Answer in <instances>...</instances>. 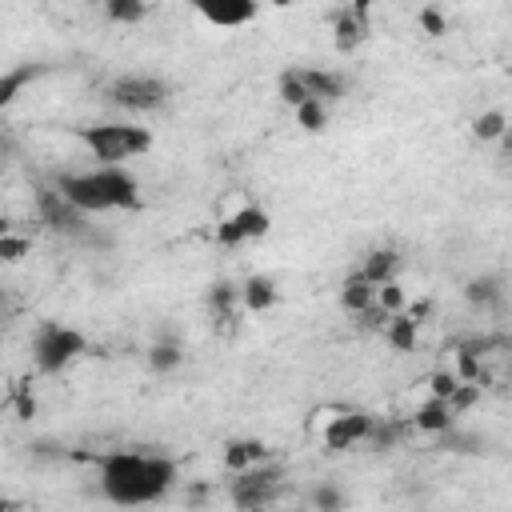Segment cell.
Returning a JSON list of instances; mask_svg holds the SVG:
<instances>
[{
  "instance_id": "2",
  "label": "cell",
  "mask_w": 512,
  "mask_h": 512,
  "mask_svg": "<svg viewBox=\"0 0 512 512\" xmlns=\"http://www.w3.org/2000/svg\"><path fill=\"white\" fill-rule=\"evenodd\" d=\"M56 192L84 216L140 208V180L128 164H88L80 172H60Z\"/></svg>"
},
{
  "instance_id": "13",
  "label": "cell",
  "mask_w": 512,
  "mask_h": 512,
  "mask_svg": "<svg viewBox=\"0 0 512 512\" xmlns=\"http://www.w3.org/2000/svg\"><path fill=\"white\" fill-rule=\"evenodd\" d=\"M364 280H372V284H388V280H396V272H400V256L392 252V248H372L364 260H360V268H356Z\"/></svg>"
},
{
  "instance_id": "18",
  "label": "cell",
  "mask_w": 512,
  "mask_h": 512,
  "mask_svg": "<svg viewBox=\"0 0 512 512\" xmlns=\"http://www.w3.org/2000/svg\"><path fill=\"white\" fill-rule=\"evenodd\" d=\"M104 12L116 24H140L148 12V0H104Z\"/></svg>"
},
{
  "instance_id": "8",
  "label": "cell",
  "mask_w": 512,
  "mask_h": 512,
  "mask_svg": "<svg viewBox=\"0 0 512 512\" xmlns=\"http://www.w3.org/2000/svg\"><path fill=\"white\" fill-rule=\"evenodd\" d=\"M272 232V212L264 204H240L236 212H228L220 224H216V244L224 248H244V244H256Z\"/></svg>"
},
{
  "instance_id": "5",
  "label": "cell",
  "mask_w": 512,
  "mask_h": 512,
  "mask_svg": "<svg viewBox=\"0 0 512 512\" xmlns=\"http://www.w3.org/2000/svg\"><path fill=\"white\" fill-rule=\"evenodd\" d=\"M28 348H32V364H36V372H44V376H60V372H68V368L88 352V336H84L80 328H72V324L44 320V324H36Z\"/></svg>"
},
{
  "instance_id": "19",
  "label": "cell",
  "mask_w": 512,
  "mask_h": 512,
  "mask_svg": "<svg viewBox=\"0 0 512 512\" xmlns=\"http://www.w3.org/2000/svg\"><path fill=\"white\" fill-rule=\"evenodd\" d=\"M28 248H32V244H28V236H16V232L8 228V232L0 236V264H16V260H24V256H28Z\"/></svg>"
},
{
  "instance_id": "22",
  "label": "cell",
  "mask_w": 512,
  "mask_h": 512,
  "mask_svg": "<svg viewBox=\"0 0 512 512\" xmlns=\"http://www.w3.org/2000/svg\"><path fill=\"white\" fill-rule=\"evenodd\" d=\"M312 500H316V504H340V496H336V492H316Z\"/></svg>"
},
{
  "instance_id": "23",
  "label": "cell",
  "mask_w": 512,
  "mask_h": 512,
  "mask_svg": "<svg viewBox=\"0 0 512 512\" xmlns=\"http://www.w3.org/2000/svg\"><path fill=\"white\" fill-rule=\"evenodd\" d=\"M4 304H8V296H4V288H0V312H4Z\"/></svg>"
},
{
  "instance_id": "11",
  "label": "cell",
  "mask_w": 512,
  "mask_h": 512,
  "mask_svg": "<svg viewBox=\"0 0 512 512\" xmlns=\"http://www.w3.org/2000/svg\"><path fill=\"white\" fill-rule=\"evenodd\" d=\"M260 460H268V444L256 436H236L224 444V472H240V468H252Z\"/></svg>"
},
{
  "instance_id": "4",
  "label": "cell",
  "mask_w": 512,
  "mask_h": 512,
  "mask_svg": "<svg viewBox=\"0 0 512 512\" xmlns=\"http://www.w3.org/2000/svg\"><path fill=\"white\" fill-rule=\"evenodd\" d=\"M104 100L124 116H152V112L168 108L172 84L156 72H120V76L108 80Z\"/></svg>"
},
{
  "instance_id": "6",
  "label": "cell",
  "mask_w": 512,
  "mask_h": 512,
  "mask_svg": "<svg viewBox=\"0 0 512 512\" xmlns=\"http://www.w3.org/2000/svg\"><path fill=\"white\" fill-rule=\"evenodd\" d=\"M376 432V420L360 408H324L312 412V436L328 448V452H348L356 444H364Z\"/></svg>"
},
{
  "instance_id": "21",
  "label": "cell",
  "mask_w": 512,
  "mask_h": 512,
  "mask_svg": "<svg viewBox=\"0 0 512 512\" xmlns=\"http://www.w3.org/2000/svg\"><path fill=\"white\" fill-rule=\"evenodd\" d=\"M176 360H180L176 348H168V344H164V348H152V368H168V364H176Z\"/></svg>"
},
{
  "instance_id": "14",
  "label": "cell",
  "mask_w": 512,
  "mask_h": 512,
  "mask_svg": "<svg viewBox=\"0 0 512 512\" xmlns=\"http://www.w3.org/2000/svg\"><path fill=\"white\" fill-rule=\"evenodd\" d=\"M364 40H368V20H364L360 8H356V12L348 8V12L336 20V48H340V52H352V48H360Z\"/></svg>"
},
{
  "instance_id": "16",
  "label": "cell",
  "mask_w": 512,
  "mask_h": 512,
  "mask_svg": "<svg viewBox=\"0 0 512 512\" xmlns=\"http://www.w3.org/2000/svg\"><path fill=\"white\" fill-rule=\"evenodd\" d=\"M504 132H508V112H504V108H484V112L472 120V136H476L480 144H496V140H504Z\"/></svg>"
},
{
  "instance_id": "10",
  "label": "cell",
  "mask_w": 512,
  "mask_h": 512,
  "mask_svg": "<svg viewBox=\"0 0 512 512\" xmlns=\"http://www.w3.org/2000/svg\"><path fill=\"white\" fill-rule=\"evenodd\" d=\"M280 304V288H276V280L272 276H248L244 284H240V308L244 312H268V308H276Z\"/></svg>"
},
{
  "instance_id": "9",
  "label": "cell",
  "mask_w": 512,
  "mask_h": 512,
  "mask_svg": "<svg viewBox=\"0 0 512 512\" xmlns=\"http://www.w3.org/2000/svg\"><path fill=\"white\" fill-rule=\"evenodd\" d=\"M204 24L220 28V32H232V28H244L260 16V0H184Z\"/></svg>"
},
{
  "instance_id": "15",
  "label": "cell",
  "mask_w": 512,
  "mask_h": 512,
  "mask_svg": "<svg viewBox=\"0 0 512 512\" xmlns=\"http://www.w3.org/2000/svg\"><path fill=\"white\" fill-rule=\"evenodd\" d=\"M448 424H452V404L444 396H428L424 408L416 412V428L436 436V432H448Z\"/></svg>"
},
{
  "instance_id": "17",
  "label": "cell",
  "mask_w": 512,
  "mask_h": 512,
  "mask_svg": "<svg viewBox=\"0 0 512 512\" xmlns=\"http://www.w3.org/2000/svg\"><path fill=\"white\" fill-rule=\"evenodd\" d=\"M292 116H296V124L304 132H324L328 128V116H332V104L328 100H304V104L292 108Z\"/></svg>"
},
{
  "instance_id": "3",
  "label": "cell",
  "mask_w": 512,
  "mask_h": 512,
  "mask_svg": "<svg viewBox=\"0 0 512 512\" xmlns=\"http://www.w3.org/2000/svg\"><path fill=\"white\" fill-rule=\"evenodd\" d=\"M76 140L84 144V152L96 164H128L152 152L156 136L152 128L136 124V120H100V124H84L76 128Z\"/></svg>"
},
{
  "instance_id": "7",
  "label": "cell",
  "mask_w": 512,
  "mask_h": 512,
  "mask_svg": "<svg viewBox=\"0 0 512 512\" xmlns=\"http://www.w3.org/2000/svg\"><path fill=\"white\" fill-rule=\"evenodd\" d=\"M284 496V468L272 464V460H260L252 468H240L232 472V484H228V500L236 508H268Z\"/></svg>"
},
{
  "instance_id": "20",
  "label": "cell",
  "mask_w": 512,
  "mask_h": 512,
  "mask_svg": "<svg viewBox=\"0 0 512 512\" xmlns=\"http://www.w3.org/2000/svg\"><path fill=\"white\" fill-rule=\"evenodd\" d=\"M420 24L428 28V36H444V32H448V20H444L436 8H420Z\"/></svg>"
},
{
  "instance_id": "12",
  "label": "cell",
  "mask_w": 512,
  "mask_h": 512,
  "mask_svg": "<svg viewBox=\"0 0 512 512\" xmlns=\"http://www.w3.org/2000/svg\"><path fill=\"white\" fill-rule=\"evenodd\" d=\"M376 288H380V284H372V280H364L360 272H352V276L344 280V288H340V308H344L348 316L368 312V308L376 304Z\"/></svg>"
},
{
  "instance_id": "1",
  "label": "cell",
  "mask_w": 512,
  "mask_h": 512,
  "mask_svg": "<svg viewBox=\"0 0 512 512\" xmlns=\"http://www.w3.org/2000/svg\"><path fill=\"white\" fill-rule=\"evenodd\" d=\"M180 480V464L168 452H144V448H112L96 456V484L108 504L140 508L160 504Z\"/></svg>"
}]
</instances>
